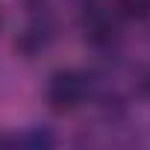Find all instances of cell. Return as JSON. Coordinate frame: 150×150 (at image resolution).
Returning a JSON list of instances; mask_svg holds the SVG:
<instances>
[{
	"label": "cell",
	"instance_id": "cell-1",
	"mask_svg": "<svg viewBox=\"0 0 150 150\" xmlns=\"http://www.w3.org/2000/svg\"><path fill=\"white\" fill-rule=\"evenodd\" d=\"M88 94V83L80 71H59L47 86V100L56 112H74L80 109Z\"/></svg>",
	"mask_w": 150,
	"mask_h": 150
},
{
	"label": "cell",
	"instance_id": "cell-2",
	"mask_svg": "<svg viewBox=\"0 0 150 150\" xmlns=\"http://www.w3.org/2000/svg\"><path fill=\"white\" fill-rule=\"evenodd\" d=\"M86 35H88V41L91 44H97V47H103V44H112V38H115V24H112V18H106L103 12H91L88 18H86Z\"/></svg>",
	"mask_w": 150,
	"mask_h": 150
},
{
	"label": "cell",
	"instance_id": "cell-3",
	"mask_svg": "<svg viewBox=\"0 0 150 150\" xmlns=\"http://www.w3.org/2000/svg\"><path fill=\"white\" fill-rule=\"evenodd\" d=\"M115 9H118V15H124V18L141 21V18L150 15V0H115Z\"/></svg>",
	"mask_w": 150,
	"mask_h": 150
},
{
	"label": "cell",
	"instance_id": "cell-4",
	"mask_svg": "<svg viewBox=\"0 0 150 150\" xmlns=\"http://www.w3.org/2000/svg\"><path fill=\"white\" fill-rule=\"evenodd\" d=\"M0 27H3V9H0Z\"/></svg>",
	"mask_w": 150,
	"mask_h": 150
}]
</instances>
